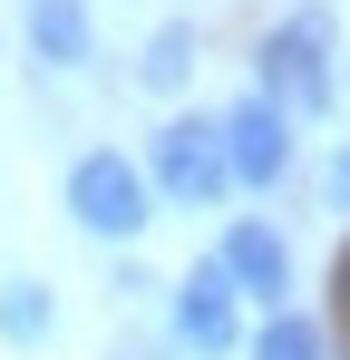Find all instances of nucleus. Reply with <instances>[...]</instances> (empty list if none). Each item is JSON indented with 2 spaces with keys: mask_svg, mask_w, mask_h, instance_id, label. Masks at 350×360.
Returning a JSON list of instances; mask_svg holds the SVG:
<instances>
[{
  "mask_svg": "<svg viewBox=\"0 0 350 360\" xmlns=\"http://www.w3.org/2000/svg\"><path fill=\"white\" fill-rule=\"evenodd\" d=\"M185 68H195V30H185V20H166V30L146 39L136 78H146V88H185Z\"/></svg>",
  "mask_w": 350,
  "mask_h": 360,
  "instance_id": "1a4fd4ad",
  "label": "nucleus"
},
{
  "mask_svg": "<svg viewBox=\"0 0 350 360\" xmlns=\"http://www.w3.org/2000/svg\"><path fill=\"white\" fill-rule=\"evenodd\" d=\"M214 136H224V176L233 185H283L292 176V117L253 88V98H233L224 117H214Z\"/></svg>",
  "mask_w": 350,
  "mask_h": 360,
  "instance_id": "20e7f679",
  "label": "nucleus"
},
{
  "mask_svg": "<svg viewBox=\"0 0 350 360\" xmlns=\"http://www.w3.org/2000/svg\"><path fill=\"white\" fill-rule=\"evenodd\" d=\"M175 341H185L195 360H224L233 341H243V292L224 283V263H214V253L175 283Z\"/></svg>",
  "mask_w": 350,
  "mask_h": 360,
  "instance_id": "39448f33",
  "label": "nucleus"
},
{
  "mask_svg": "<svg viewBox=\"0 0 350 360\" xmlns=\"http://www.w3.org/2000/svg\"><path fill=\"white\" fill-rule=\"evenodd\" d=\"M253 360H331V331H321L311 311H292V302H283V311L253 331Z\"/></svg>",
  "mask_w": 350,
  "mask_h": 360,
  "instance_id": "6e6552de",
  "label": "nucleus"
},
{
  "mask_svg": "<svg viewBox=\"0 0 350 360\" xmlns=\"http://www.w3.org/2000/svg\"><path fill=\"white\" fill-rule=\"evenodd\" d=\"M214 263H224V283H233L243 302H273V311H283V292H292V253H283V234H273L263 214H233L224 243H214Z\"/></svg>",
  "mask_w": 350,
  "mask_h": 360,
  "instance_id": "423d86ee",
  "label": "nucleus"
},
{
  "mask_svg": "<svg viewBox=\"0 0 350 360\" xmlns=\"http://www.w3.org/2000/svg\"><path fill=\"white\" fill-rule=\"evenodd\" d=\"M146 185H166L175 205H224L233 176H224V136H214V117H166V127H156Z\"/></svg>",
  "mask_w": 350,
  "mask_h": 360,
  "instance_id": "7ed1b4c3",
  "label": "nucleus"
},
{
  "mask_svg": "<svg viewBox=\"0 0 350 360\" xmlns=\"http://www.w3.org/2000/svg\"><path fill=\"white\" fill-rule=\"evenodd\" d=\"M88 0H30V49L49 68H88Z\"/></svg>",
  "mask_w": 350,
  "mask_h": 360,
  "instance_id": "0eeeda50",
  "label": "nucleus"
},
{
  "mask_svg": "<svg viewBox=\"0 0 350 360\" xmlns=\"http://www.w3.org/2000/svg\"><path fill=\"white\" fill-rule=\"evenodd\" d=\"M331 292H341V321H350V243H341V263H331Z\"/></svg>",
  "mask_w": 350,
  "mask_h": 360,
  "instance_id": "f8f14e48",
  "label": "nucleus"
},
{
  "mask_svg": "<svg viewBox=\"0 0 350 360\" xmlns=\"http://www.w3.org/2000/svg\"><path fill=\"white\" fill-rule=\"evenodd\" d=\"M321 195H331V214H350V146H331V166H321Z\"/></svg>",
  "mask_w": 350,
  "mask_h": 360,
  "instance_id": "9b49d317",
  "label": "nucleus"
},
{
  "mask_svg": "<svg viewBox=\"0 0 350 360\" xmlns=\"http://www.w3.org/2000/svg\"><path fill=\"white\" fill-rule=\"evenodd\" d=\"M49 292H39V283H0V331H10V341H20V351H30V341H49Z\"/></svg>",
  "mask_w": 350,
  "mask_h": 360,
  "instance_id": "9d476101",
  "label": "nucleus"
},
{
  "mask_svg": "<svg viewBox=\"0 0 350 360\" xmlns=\"http://www.w3.org/2000/svg\"><path fill=\"white\" fill-rule=\"evenodd\" d=\"M68 214L88 224L98 243H136L156 224V185L136 156H117V146H88L78 166H68Z\"/></svg>",
  "mask_w": 350,
  "mask_h": 360,
  "instance_id": "f03ea898",
  "label": "nucleus"
},
{
  "mask_svg": "<svg viewBox=\"0 0 350 360\" xmlns=\"http://www.w3.org/2000/svg\"><path fill=\"white\" fill-rule=\"evenodd\" d=\"M263 98L283 108V117H321L331 108V10H292L263 30Z\"/></svg>",
  "mask_w": 350,
  "mask_h": 360,
  "instance_id": "f257e3e1",
  "label": "nucleus"
}]
</instances>
